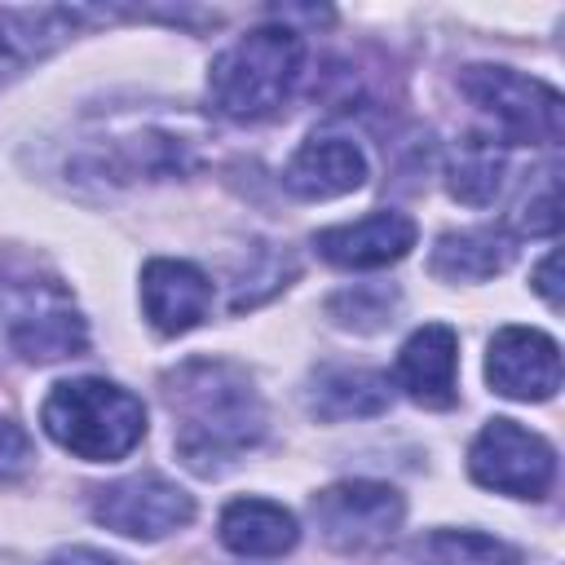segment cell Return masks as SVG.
<instances>
[{"mask_svg":"<svg viewBox=\"0 0 565 565\" xmlns=\"http://www.w3.org/2000/svg\"><path fill=\"white\" fill-rule=\"evenodd\" d=\"M163 402L177 419V455L199 477L225 472L265 437V402L252 375L234 362H181L163 375Z\"/></svg>","mask_w":565,"mask_h":565,"instance_id":"1","label":"cell"},{"mask_svg":"<svg viewBox=\"0 0 565 565\" xmlns=\"http://www.w3.org/2000/svg\"><path fill=\"white\" fill-rule=\"evenodd\" d=\"M40 424L62 450L88 463H110L146 437V406L128 388L88 375L53 384V393L40 406Z\"/></svg>","mask_w":565,"mask_h":565,"instance_id":"2","label":"cell"},{"mask_svg":"<svg viewBox=\"0 0 565 565\" xmlns=\"http://www.w3.org/2000/svg\"><path fill=\"white\" fill-rule=\"evenodd\" d=\"M305 44L291 26H256L238 35L207 71L212 106L230 119H269L296 88Z\"/></svg>","mask_w":565,"mask_h":565,"instance_id":"3","label":"cell"},{"mask_svg":"<svg viewBox=\"0 0 565 565\" xmlns=\"http://www.w3.org/2000/svg\"><path fill=\"white\" fill-rule=\"evenodd\" d=\"M459 93L494 119L499 137L512 146H556L561 141V93L534 75L508 66H463Z\"/></svg>","mask_w":565,"mask_h":565,"instance_id":"4","label":"cell"},{"mask_svg":"<svg viewBox=\"0 0 565 565\" xmlns=\"http://www.w3.org/2000/svg\"><path fill=\"white\" fill-rule=\"evenodd\" d=\"M4 340L22 362H62L88 349V327L57 287L44 282H0Z\"/></svg>","mask_w":565,"mask_h":565,"instance_id":"5","label":"cell"},{"mask_svg":"<svg viewBox=\"0 0 565 565\" xmlns=\"http://www.w3.org/2000/svg\"><path fill=\"white\" fill-rule=\"evenodd\" d=\"M468 472L477 486L512 499H543L556 481V450L543 433L516 419H486L468 446Z\"/></svg>","mask_w":565,"mask_h":565,"instance_id":"6","label":"cell"},{"mask_svg":"<svg viewBox=\"0 0 565 565\" xmlns=\"http://www.w3.org/2000/svg\"><path fill=\"white\" fill-rule=\"evenodd\" d=\"M93 521L124 539H163L194 521V499L159 472H132L93 494Z\"/></svg>","mask_w":565,"mask_h":565,"instance_id":"7","label":"cell"},{"mask_svg":"<svg viewBox=\"0 0 565 565\" xmlns=\"http://www.w3.org/2000/svg\"><path fill=\"white\" fill-rule=\"evenodd\" d=\"M406 516V499L384 481H340L313 494V521L335 552L380 547Z\"/></svg>","mask_w":565,"mask_h":565,"instance_id":"8","label":"cell"},{"mask_svg":"<svg viewBox=\"0 0 565 565\" xmlns=\"http://www.w3.org/2000/svg\"><path fill=\"white\" fill-rule=\"evenodd\" d=\"M486 380L512 402H547L561 388V349L547 331L503 327L486 353Z\"/></svg>","mask_w":565,"mask_h":565,"instance_id":"9","label":"cell"},{"mask_svg":"<svg viewBox=\"0 0 565 565\" xmlns=\"http://www.w3.org/2000/svg\"><path fill=\"white\" fill-rule=\"evenodd\" d=\"M397 388L428 411L459 402V335L446 322H424L397 353Z\"/></svg>","mask_w":565,"mask_h":565,"instance_id":"10","label":"cell"},{"mask_svg":"<svg viewBox=\"0 0 565 565\" xmlns=\"http://www.w3.org/2000/svg\"><path fill=\"white\" fill-rule=\"evenodd\" d=\"M415 234L419 230L406 212H371V216L318 230L313 247L322 260H331L340 269H380V265L402 260L415 247Z\"/></svg>","mask_w":565,"mask_h":565,"instance_id":"11","label":"cell"},{"mask_svg":"<svg viewBox=\"0 0 565 565\" xmlns=\"http://www.w3.org/2000/svg\"><path fill=\"white\" fill-rule=\"evenodd\" d=\"M141 309L154 331L163 335H185L194 331L207 309H212V282L199 265L190 260H150L141 269Z\"/></svg>","mask_w":565,"mask_h":565,"instance_id":"12","label":"cell"},{"mask_svg":"<svg viewBox=\"0 0 565 565\" xmlns=\"http://www.w3.org/2000/svg\"><path fill=\"white\" fill-rule=\"evenodd\" d=\"M366 181V154L349 137H309L282 168V185L296 199H340Z\"/></svg>","mask_w":565,"mask_h":565,"instance_id":"13","label":"cell"},{"mask_svg":"<svg viewBox=\"0 0 565 565\" xmlns=\"http://www.w3.org/2000/svg\"><path fill=\"white\" fill-rule=\"evenodd\" d=\"M79 9H62V4H40V9H0V84L9 75H18L26 62L44 57L49 49H57L75 26H79Z\"/></svg>","mask_w":565,"mask_h":565,"instance_id":"14","label":"cell"},{"mask_svg":"<svg viewBox=\"0 0 565 565\" xmlns=\"http://www.w3.org/2000/svg\"><path fill=\"white\" fill-rule=\"evenodd\" d=\"M305 406L313 419H362L388 406V375L366 366H322L309 380Z\"/></svg>","mask_w":565,"mask_h":565,"instance_id":"15","label":"cell"},{"mask_svg":"<svg viewBox=\"0 0 565 565\" xmlns=\"http://www.w3.org/2000/svg\"><path fill=\"white\" fill-rule=\"evenodd\" d=\"M296 539V516L274 499H234L221 512V543L238 556H282Z\"/></svg>","mask_w":565,"mask_h":565,"instance_id":"16","label":"cell"},{"mask_svg":"<svg viewBox=\"0 0 565 565\" xmlns=\"http://www.w3.org/2000/svg\"><path fill=\"white\" fill-rule=\"evenodd\" d=\"M516 247L503 230H450L437 238L428 269L446 282H481L512 265Z\"/></svg>","mask_w":565,"mask_h":565,"instance_id":"17","label":"cell"},{"mask_svg":"<svg viewBox=\"0 0 565 565\" xmlns=\"http://www.w3.org/2000/svg\"><path fill=\"white\" fill-rule=\"evenodd\" d=\"M411 552L419 565H521V552L512 543L477 530H433Z\"/></svg>","mask_w":565,"mask_h":565,"instance_id":"18","label":"cell"},{"mask_svg":"<svg viewBox=\"0 0 565 565\" xmlns=\"http://www.w3.org/2000/svg\"><path fill=\"white\" fill-rule=\"evenodd\" d=\"M446 185L459 203L468 207H486L499 185H503V154L494 150V141H481V137H468L450 163H446Z\"/></svg>","mask_w":565,"mask_h":565,"instance_id":"19","label":"cell"},{"mask_svg":"<svg viewBox=\"0 0 565 565\" xmlns=\"http://www.w3.org/2000/svg\"><path fill=\"white\" fill-rule=\"evenodd\" d=\"M393 305H397V296L384 291V287H353V291L331 296V300H327V313H331L340 327L375 331V327L393 322Z\"/></svg>","mask_w":565,"mask_h":565,"instance_id":"20","label":"cell"},{"mask_svg":"<svg viewBox=\"0 0 565 565\" xmlns=\"http://www.w3.org/2000/svg\"><path fill=\"white\" fill-rule=\"evenodd\" d=\"M31 463H35V446H31L26 428H18L13 419L0 415V486L26 477Z\"/></svg>","mask_w":565,"mask_h":565,"instance_id":"21","label":"cell"},{"mask_svg":"<svg viewBox=\"0 0 565 565\" xmlns=\"http://www.w3.org/2000/svg\"><path fill=\"white\" fill-rule=\"evenodd\" d=\"M521 230H530V234H552L556 230V177H547L543 181V194L539 199H530V203H521Z\"/></svg>","mask_w":565,"mask_h":565,"instance_id":"22","label":"cell"},{"mask_svg":"<svg viewBox=\"0 0 565 565\" xmlns=\"http://www.w3.org/2000/svg\"><path fill=\"white\" fill-rule=\"evenodd\" d=\"M44 565H124V561L110 556V552H97V547H62Z\"/></svg>","mask_w":565,"mask_h":565,"instance_id":"23","label":"cell"},{"mask_svg":"<svg viewBox=\"0 0 565 565\" xmlns=\"http://www.w3.org/2000/svg\"><path fill=\"white\" fill-rule=\"evenodd\" d=\"M534 291H539L552 309L561 305V291H556V252H547V256H543V265L534 269Z\"/></svg>","mask_w":565,"mask_h":565,"instance_id":"24","label":"cell"}]
</instances>
